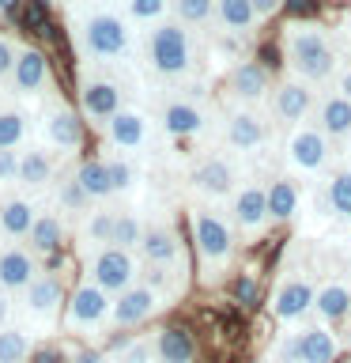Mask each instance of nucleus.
Returning a JSON list of instances; mask_svg holds the SVG:
<instances>
[{
    "label": "nucleus",
    "mask_w": 351,
    "mask_h": 363,
    "mask_svg": "<svg viewBox=\"0 0 351 363\" xmlns=\"http://www.w3.org/2000/svg\"><path fill=\"white\" fill-rule=\"evenodd\" d=\"M189 231H192V246H197L204 280L215 284L226 269H231L234 250H238V231H234L231 216H223V212H215L204 204V208L189 212Z\"/></svg>",
    "instance_id": "f257e3e1"
},
{
    "label": "nucleus",
    "mask_w": 351,
    "mask_h": 363,
    "mask_svg": "<svg viewBox=\"0 0 351 363\" xmlns=\"http://www.w3.org/2000/svg\"><path fill=\"white\" fill-rule=\"evenodd\" d=\"M283 53L302 84H321L336 72V50L325 27H317V23H294L283 30Z\"/></svg>",
    "instance_id": "f03ea898"
},
{
    "label": "nucleus",
    "mask_w": 351,
    "mask_h": 363,
    "mask_svg": "<svg viewBox=\"0 0 351 363\" xmlns=\"http://www.w3.org/2000/svg\"><path fill=\"white\" fill-rule=\"evenodd\" d=\"M76 38H79L84 57H91V61H121V57H129V50H132L129 19L117 16V11H110V8L87 11L76 27Z\"/></svg>",
    "instance_id": "7ed1b4c3"
},
{
    "label": "nucleus",
    "mask_w": 351,
    "mask_h": 363,
    "mask_svg": "<svg viewBox=\"0 0 351 363\" xmlns=\"http://www.w3.org/2000/svg\"><path fill=\"white\" fill-rule=\"evenodd\" d=\"M147 65L166 79H181L192 72V38L181 23H155L147 34Z\"/></svg>",
    "instance_id": "20e7f679"
},
{
    "label": "nucleus",
    "mask_w": 351,
    "mask_h": 363,
    "mask_svg": "<svg viewBox=\"0 0 351 363\" xmlns=\"http://www.w3.org/2000/svg\"><path fill=\"white\" fill-rule=\"evenodd\" d=\"M87 280L98 284L106 295H121V291H129L132 284H140V265H136V257L129 250L102 246L87 261Z\"/></svg>",
    "instance_id": "39448f33"
},
{
    "label": "nucleus",
    "mask_w": 351,
    "mask_h": 363,
    "mask_svg": "<svg viewBox=\"0 0 351 363\" xmlns=\"http://www.w3.org/2000/svg\"><path fill=\"white\" fill-rule=\"evenodd\" d=\"M110 306H113V295H106L98 284H76L64 299V325L72 333H91V329H102L110 322Z\"/></svg>",
    "instance_id": "423d86ee"
},
{
    "label": "nucleus",
    "mask_w": 351,
    "mask_h": 363,
    "mask_svg": "<svg viewBox=\"0 0 351 363\" xmlns=\"http://www.w3.org/2000/svg\"><path fill=\"white\" fill-rule=\"evenodd\" d=\"M287 163L302 174H321V170L333 163V140L317 129V125H299L287 136V147H283Z\"/></svg>",
    "instance_id": "0eeeda50"
},
{
    "label": "nucleus",
    "mask_w": 351,
    "mask_h": 363,
    "mask_svg": "<svg viewBox=\"0 0 351 363\" xmlns=\"http://www.w3.org/2000/svg\"><path fill=\"white\" fill-rule=\"evenodd\" d=\"M231 223L234 231L242 235H265V227L272 223L268 216V186H257V182H242L231 197Z\"/></svg>",
    "instance_id": "6e6552de"
},
{
    "label": "nucleus",
    "mask_w": 351,
    "mask_h": 363,
    "mask_svg": "<svg viewBox=\"0 0 351 363\" xmlns=\"http://www.w3.org/2000/svg\"><path fill=\"white\" fill-rule=\"evenodd\" d=\"M189 186L208 201H223V197H234V189L242 182H238V167L226 155H208L189 170Z\"/></svg>",
    "instance_id": "1a4fd4ad"
},
{
    "label": "nucleus",
    "mask_w": 351,
    "mask_h": 363,
    "mask_svg": "<svg viewBox=\"0 0 351 363\" xmlns=\"http://www.w3.org/2000/svg\"><path fill=\"white\" fill-rule=\"evenodd\" d=\"M313 295L317 288L306 277H283L272 291V318L283 325L302 322L306 314H313Z\"/></svg>",
    "instance_id": "9d476101"
},
{
    "label": "nucleus",
    "mask_w": 351,
    "mask_h": 363,
    "mask_svg": "<svg viewBox=\"0 0 351 363\" xmlns=\"http://www.w3.org/2000/svg\"><path fill=\"white\" fill-rule=\"evenodd\" d=\"M163 306V295L144 288V284H132L129 291L113 295V306H110V325L117 329H136L144 325L147 318H155V311Z\"/></svg>",
    "instance_id": "9b49d317"
},
{
    "label": "nucleus",
    "mask_w": 351,
    "mask_h": 363,
    "mask_svg": "<svg viewBox=\"0 0 351 363\" xmlns=\"http://www.w3.org/2000/svg\"><path fill=\"white\" fill-rule=\"evenodd\" d=\"M121 110V87L106 76H84L79 84V113L95 125H110V118Z\"/></svg>",
    "instance_id": "f8f14e48"
},
{
    "label": "nucleus",
    "mask_w": 351,
    "mask_h": 363,
    "mask_svg": "<svg viewBox=\"0 0 351 363\" xmlns=\"http://www.w3.org/2000/svg\"><path fill=\"white\" fill-rule=\"evenodd\" d=\"M42 136L53 152H76L84 144V118L72 106H64V102H53L42 113Z\"/></svg>",
    "instance_id": "ddd939ff"
},
{
    "label": "nucleus",
    "mask_w": 351,
    "mask_h": 363,
    "mask_svg": "<svg viewBox=\"0 0 351 363\" xmlns=\"http://www.w3.org/2000/svg\"><path fill=\"white\" fill-rule=\"evenodd\" d=\"M313 106H317L313 91H310V84H302V79H283V84L272 91V113H276V121L287 125V129L306 125Z\"/></svg>",
    "instance_id": "4468645a"
},
{
    "label": "nucleus",
    "mask_w": 351,
    "mask_h": 363,
    "mask_svg": "<svg viewBox=\"0 0 351 363\" xmlns=\"http://www.w3.org/2000/svg\"><path fill=\"white\" fill-rule=\"evenodd\" d=\"M223 140L231 152H257V147L268 140V125L253 106H238V110L226 113V121H223Z\"/></svg>",
    "instance_id": "2eb2a0df"
},
{
    "label": "nucleus",
    "mask_w": 351,
    "mask_h": 363,
    "mask_svg": "<svg viewBox=\"0 0 351 363\" xmlns=\"http://www.w3.org/2000/svg\"><path fill=\"white\" fill-rule=\"evenodd\" d=\"M42 277V265L30 250L23 246H4L0 250V291L11 295V291H27L34 280Z\"/></svg>",
    "instance_id": "dca6fc26"
},
{
    "label": "nucleus",
    "mask_w": 351,
    "mask_h": 363,
    "mask_svg": "<svg viewBox=\"0 0 351 363\" xmlns=\"http://www.w3.org/2000/svg\"><path fill=\"white\" fill-rule=\"evenodd\" d=\"M61 303H64V284L57 272H42V277L23 291V311L30 318H38V322H53V318L61 314Z\"/></svg>",
    "instance_id": "f3484780"
},
{
    "label": "nucleus",
    "mask_w": 351,
    "mask_h": 363,
    "mask_svg": "<svg viewBox=\"0 0 351 363\" xmlns=\"http://www.w3.org/2000/svg\"><path fill=\"white\" fill-rule=\"evenodd\" d=\"M147 136H151V121H147L144 110L121 106V110L110 118V125H106V140H110L113 147H121V152H136V147H144Z\"/></svg>",
    "instance_id": "a211bd4d"
},
{
    "label": "nucleus",
    "mask_w": 351,
    "mask_h": 363,
    "mask_svg": "<svg viewBox=\"0 0 351 363\" xmlns=\"http://www.w3.org/2000/svg\"><path fill=\"white\" fill-rule=\"evenodd\" d=\"M140 257H144V265H166V269H174L178 261H181V238H178V231L170 223L144 227Z\"/></svg>",
    "instance_id": "6ab92c4d"
},
{
    "label": "nucleus",
    "mask_w": 351,
    "mask_h": 363,
    "mask_svg": "<svg viewBox=\"0 0 351 363\" xmlns=\"http://www.w3.org/2000/svg\"><path fill=\"white\" fill-rule=\"evenodd\" d=\"M11 84H16L19 95H38L42 87H50V61H45V53L34 50V45H23L16 57V68H11Z\"/></svg>",
    "instance_id": "aec40b11"
},
{
    "label": "nucleus",
    "mask_w": 351,
    "mask_h": 363,
    "mask_svg": "<svg viewBox=\"0 0 351 363\" xmlns=\"http://www.w3.org/2000/svg\"><path fill=\"white\" fill-rule=\"evenodd\" d=\"M226 87H231V95L242 106H253V102L268 95V68L257 61H238L231 68V76H226Z\"/></svg>",
    "instance_id": "412c9836"
},
{
    "label": "nucleus",
    "mask_w": 351,
    "mask_h": 363,
    "mask_svg": "<svg viewBox=\"0 0 351 363\" xmlns=\"http://www.w3.org/2000/svg\"><path fill=\"white\" fill-rule=\"evenodd\" d=\"M313 314H317V322H321V325L344 322V318L351 314V284H344V280L321 284L317 295H313Z\"/></svg>",
    "instance_id": "4be33fe9"
},
{
    "label": "nucleus",
    "mask_w": 351,
    "mask_h": 363,
    "mask_svg": "<svg viewBox=\"0 0 351 363\" xmlns=\"http://www.w3.org/2000/svg\"><path fill=\"white\" fill-rule=\"evenodd\" d=\"M204 125H208V113L189 99H174L163 106V129L170 136H181V140H185V136H200Z\"/></svg>",
    "instance_id": "5701e85b"
},
{
    "label": "nucleus",
    "mask_w": 351,
    "mask_h": 363,
    "mask_svg": "<svg viewBox=\"0 0 351 363\" xmlns=\"http://www.w3.org/2000/svg\"><path fill=\"white\" fill-rule=\"evenodd\" d=\"M317 129L328 140H351V102L344 95H325L317 102Z\"/></svg>",
    "instance_id": "b1692460"
},
{
    "label": "nucleus",
    "mask_w": 351,
    "mask_h": 363,
    "mask_svg": "<svg viewBox=\"0 0 351 363\" xmlns=\"http://www.w3.org/2000/svg\"><path fill=\"white\" fill-rule=\"evenodd\" d=\"M34 220H38V208H34L30 197L11 193V197L0 201V235L4 238H27Z\"/></svg>",
    "instance_id": "393cba45"
},
{
    "label": "nucleus",
    "mask_w": 351,
    "mask_h": 363,
    "mask_svg": "<svg viewBox=\"0 0 351 363\" xmlns=\"http://www.w3.org/2000/svg\"><path fill=\"white\" fill-rule=\"evenodd\" d=\"M151 352H155V363H192L197 359V345H192V337L181 325L159 329L151 340Z\"/></svg>",
    "instance_id": "a878e982"
},
{
    "label": "nucleus",
    "mask_w": 351,
    "mask_h": 363,
    "mask_svg": "<svg viewBox=\"0 0 351 363\" xmlns=\"http://www.w3.org/2000/svg\"><path fill=\"white\" fill-rule=\"evenodd\" d=\"M299 348H302V363H336L340 356V340L333 333V325L299 329Z\"/></svg>",
    "instance_id": "bb28decb"
},
{
    "label": "nucleus",
    "mask_w": 351,
    "mask_h": 363,
    "mask_svg": "<svg viewBox=\"0 0 351 363\" xmlns=\"http://www.w3.org/2000/svg\"><path fill=\"white\" fill-rule=\"evenodd\" d=\"M27 246H30V254H34V257L61 254V246H64V223H61V216L38 212V220H34L30 235H27Z\"/></svg>",
    "instance_id": "cd10ccee"
},
{
    "label": "nucleus",
    "mask_w": 351,
    "mask_h": 363,
    "mask_svg": "<svg viewBox=\"0 0 351 363\" xmlns=\"http://www.w3.org/2000/svg\"><path fill=\"white\" fill-rule=\"evenodd\" d=\"M53 159L42 152V147H19V182L23 189H42L53 182Z\"/></svg>",
    "instance_id": "c85d7f7f"
},
{
    "label": "nucleus",
    "mask_w": 351,
    "mask_h": 363,
    "mask_svg": "<svg viewBox=\"0 0 351 363\" xmlns=\"http://www.w3.org/2000/svg\"><path fill=\"white\" fill-rule=\"evenodd\" d=\"M215 19L226 34H249L257 27L253 0H215Z\"/></svg>",
    "instance_id": "c756f323"
},
{
    "label": "nucleus",
    "mask_w": 351,
    "mask_h": 363,
    "mask_svg": "<svg viewBox=\"0 0 351 363\" xmlns=\"http://www.w3.org/2000/svg\"><path fill=\"white\" fill-rule=\"evenodd\" d=\"M299 212V186H294V178H276L268 182V216L272 223H287L291 216Z\"/></svg>",
    "instance_id": "7c9ffc66"
},
{
    "label": "nucleus",
    "mask_w": 351,
    "mask_h": 363,
    "mask_svg": "<svg viewBox=\"0 0 351 363\" xmlns=\"http://www.w3.org/2000/svg\"><path fill=\"white\" fill-rule=\"evenodd\" d=\"M76 182L91 201L113 197V186H110V174H106V159H84V163L76 167Z\"/></svg>",
    "instance_id": "2f4dec72"
},
{
    "label": "nucleus",
    "mask_w": 351,
    "mask_h": 363,
    "mask_svg": "<svg viewBox=\"0 0 351 363\" xmlns=\"http://www.w3.org/2000/svg\"><path fill=\"white\" fill-rule=\"evenodd\" d=\"M27 133H30L27 113L16 106H0V152H19L27 144Z\"/></svg>",
    "instance_id": "473e14b6"
},
{
    "label": "nucleus",
    "mask_w": 351,
    "mask_h": 363,
    "mask_svg": "<svg viewBox=\"0 0 351 363\" xmlns=\"http://www.w3.org/2000/svg\"><path fill=\"white\" fill-rule=\"evenodd\" d=\"M113 220H117V212H110V208L91 212L87 220H84V227H79V238H84L91 250L113 246Z\"/></svg>",
    "instance_id": "72a5a7b5"
},
{
    "label": "nucleus",
    "mask_w": 351,
    "mask_h": 363,
    "mask_svg": "<svg viewBox=\"0 0 351 363\" xmlns=\"http://www.w3.org/2000/svg\"><path fill=\"white\" fill-rule=\"evenodd\" d=\"M181 27H204L215 19V0H170Z\"/></svg>",
    "instance_id": "f704fd0d"
},
{
    "label": "nucleus",
    "mask_w": 351,
    "mask_h": 363,
    "mask_svg": "<svg viewBox=\"0 0 351 363\" xmlns=\"http://www.w3.org/2000/svg\"><path fill=\"white\" fill-rule=\"evenodd\" d=\"M30 359V340L23 329L8 325L0 329V363H27Z\"/></svg>",
    "instance_id": "c9c22d12"
},
{
    "label": "nucleus",
    "mask_w": 351,
    "mask_h": 363,
    "mask_svg": "<svg viewBox=\"0 0 351 363\" xmlns=\"http://www.w3.org/2000/svg\"><path fill=\"white\" fill-rule=\"evenodd\" d=\"M140 238H144V223L132 212H117V220H113V246L132 254V250H140Z\"/></svg>",
    "instance_id": "e433bc0d"
},
{
    "label": "nucleus",
    "mask_w": 351,
    "mask_h": 363,
    "mask_svg": "<svg viewBox=\"0 0 351 363\" xmlns=\"http://www.w3.org/2000/svg\"><path fill=\"white\" fill-rule=\"evenodd\" d=\"M325 193H328V208H333V216L351 220V170H340V174L325 186Z\"/></svg>",
    "instance_id": "4c0bfd02"
},
{
    "label": "nucleus",
    "mask_w": 351,
    "mask_h": 363,
    "mask_svg": "<svg viewBox=\"0 0 351 363\" xmlns=\"http://www.w3.org/2000/svg\"><path fill=\"white\" fill-rule=\"evenodd\" d=\"M121 4H125V16L136 23H163L170 0H121Z\"/></svg>",
    "instance_id": "58836bf2"
},
{
    "label": "nucleus",
    "mask_w": 351,
    "mask_h": 363,
    "mask_svg": "<svg viewBox=\"0 0 351 363\" xmlns=\"http://www.w3.org/2000/svg\"><path fill=\"white\" fill-rule=\"evenodd\" d=\"M57 204H61L64 212H84L87 204H91V197L79 189L76 174H72V178H61V186H57Z\"/></svg>",
    "instance_id": "ea45409f"
},
{
    "label": "nucleus",
    "mask_w": 351,
    "mask_h": 363,
    "mask_svg": "<svg viewBox=\"0 0 351 363\" xmlns=\"http://www.w3.org/2000/svg\"><path fill=\"white\" fill-rule=\"evenodd\" d=\"M268 363H302L299 333H280L268 348Z\"/></svg>",
    "instance_id": "a19ab883"
},
{
    "label": "nucleus",
    "mask_w": 351,
    "mask_h": 363,
    "mask_svg": "<svg viewBox=\"0 0 351 363\" xmlns=\"http://www.w3.org/2000/svg\"><path fill=\"white\" fill-rule=\"evenodd\" d=\"M106 174H110V186L113 193H129L136 186V167L129 163V159H106Z\"/></svg>",
    "instance_id": "79ce46f5"
},
{
    "label": "nucleus",
    "mask_w": 351,
    "mask_h": 363,
    "mask_svg": "<svg viewBox=\"0 0 351 363\" xmlns=\"http://www.w3.org/2000/svg\"><path fill=\"white\" fill-rule=\"evenodd\" d=\"M140 284H144V288H151V291H159V295H166V291H174V269L144 265L140 269Z\"/></svg>",
    "instance_id": "37998d69"
},
{
    "label": "nucleus",
    "mask_w": 351,
    "mask_h": 363,
    "mask_svg": "<svg viewBox=\"0 0 351 363\" xmlns=\"http://www.w3.org/2000/svg\"><path fill=\"white\" fill-rule=\"evenodd\" d=\"M151 340H129L125 348H117V363H151Z\"/></svg>",
    "instance_id": "c03bdc74"
},
{
    "label": "nucleus",
    "mask_w": 351,
    "mask_h": 363,
    "mask_svg": "<svg viewBox=\"0 0 351 363\" xmlns=\"http://www.w3.org/2000/svg\"><path fill=\"white\" fill-rule=\"evenodd\" d=\"M30 363H72V352L61 345H42L30 352Z\"/></svg>",
    "instance_id": "a18cd8bd"
},
{
    "label": "nucleus",
    "mask_w": 351,
    "mask_h": 363,
    "mask_svg": "<svg viewBox=\"0 0 351 363\" xmlns=\"http://www.w3.org/2000/svg\"><path fill=\"white\" fill-rule=\"evenodd\" d=\"M19 182V152H0V186Z\"/></svg>",
    "instance_id": "49530a36"
},
{
    "label": "nucleus",
    "mask_w": 351,
    "mask_h": 363,
    "mask_svg": "<svg viewBox=\"0 0 351 363\" xmlns=\"http://www.w3.org/2000/svg\"><path fill=\"white\" fill-rule=\"evenodd\" d=\"M16 57H19L16 42L0 34V79H11V68H16Z\"/></svg>",
    "instance_id": "de8ad7c7"
},
{
    "label": "nucleus",
    "mask_w": 351,
    "mask_h": 363,
    "mask_svg": "<svg viewBox=\"0 0 351 363\" xmlns=\"http://www.w3.org/2000/svg\"><path fill=\"white\" fill-rule=\"evenodd\" d=\"M72 363H110V356L102 348H79L72 352Z\"/></svg>",
    "instance_id": "09e8293b"
},
{
    "label": "nucleus",
    "mask_w": 351,
    "mask_h": 363,
    "mask_svg": "<svg viewBox=\"0 0 351 363\" xmlns=\"http://www.w3.org/2000/svg\"><path fill=\"white\" fill-rule=\"evenodd\" d=\"M283 8V0H253V11H257V23H265V19H272L276 11Z\"/></svg>",
    "instance_id": "8fccbe9b"
},
{
    "label": "nucleus",
    "mask_w": 351,
    "mask_h": 363,
    "mask_svg": "<svg viewBox=\"0 0 351 363\" xmlns=\"http://www.w3.org/2000/svg\"><path fill=\"white\" fill-rule=\"evenodd\" d=\"M45 23V4L42 0H30V8H27V27H42Z\"/></svg>",
    "instance_id": "3c124183"
},
{
    "label": "nucleus",
    "mask_w": 351,
    "mask_h": 363,
    "mask_svg": "<svg viewBox=\"0 0 351 363\" xmlns=\"http://www.w3.org/2000/svg\"><path fill=\"white\" fill-rule=\"evenodd\" d=\"M336 95H344L351 102V68H344V72L336 76Z\"/></svg>",
    "instance_id": "603ef678"
},
{
    "label": "nucleus",
    "mask_w": 351,
    "mask_h": 363,
    "mask_svg": "<svg viewBox=\"0 0 351 363\" xmlns=\"http://www.w3.org/2000/svg\"><path fill=\"white\" fill-rule=\"evenodd\" d=\"M11 325V303H8V295L0 291V329H8Z\"/></svg>",
    "instance_id": "864d4df0"
},
{
    "label": "nucleus",
    "mask_w": 351,
    "mask_h": 363,
    "mask_svg": "<svg viewBox=\"0 0 351 363\" xmlns=\"http://www.w3.org/2000/svg\"><path fill=\"white\" fill-rule=\"evenodd\" d=\"M238 299H242V303H253V280H242V284H238Z\"/></svg>",
    "instance_id": "5fc2aeb1"
},
{
    "label": "nucleus",
    "mask_w": 351,
    "mask_h": 363,
    "mask_svg": "<svg viewBox=\"0 0 351 363\" xmlns=\"http://www.w3.org/2000/svg\"><path fill=\"white\" fill-rule=\"evenodd\" d=\"M283 4H287L291 11H310V4H313V0H283Z\"/></svg>",
    "instance_id": "6e6d98bb"
},
{
    "label": "nucleus",
    "mask_w": 351,
    "mask_h": 363,
    "mask_svg": "<svg viewBox=\"0 0 351 363\" xmlns=\"http://www.w3.org/2000/svg\"><path fill=\"white\" fill-rule=\"evenodd\" d=\"M19 8V0H0V11H16Z\"/></svg>",
    "instance_id": "4d7b16f0"
},
{
    "label": "nucleus",
    "mask_w": 351,
    "mask_h": 363,
    "mask_svg": "<svg viewBox=\"0 0 351 363\" xmlns=\"http://www.w3.org/2000/svg\"><path fill=\"white\" fill-rule=\"evenodd\" d=\"M347 322H351V314H347Z\"/></svg>",
    "instance_id": "13d9d810"
}]
</instances>
